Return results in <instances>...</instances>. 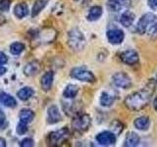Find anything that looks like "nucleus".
<instances>
[{"label":"nucleus","instance_id":"nucleus-1","mask_svg":"<svg viewBox=\"0 0 157 147\" xmlns=\"http://www.w3.org/2000/svg\"><path fill=\"white\" fill-rule=\"evenodd\" d=\"M156 81L150 80L142 89L128 95L124 101L125 106L132 111H140L147 106L155 91Z\"/></svg>","mask_w":157,"mask_h":147},{"label":"nucleus","instance_id":"nucleus-2","mask_svg":"<svg viewBox=\"0 0 157 147\" xmlns=\"http://www.w3.org/2000/svg\"><path fill=\"white\" fill-rule=\"evenodd\" d=\"M68 44L73 50L81 51L86 46V38L82 32L78 28H74L68 33Z\"/></svg>","mask_w":157,"mask_h":147},{"label":"nucleus","instance_id":"nucleus-3","mask_svg":"<svg viewBox=\"0 0 157 147\" xmlns=\"http://www.w3.org/2000/svg\"><path fill=\"white\" fill-rule=\"evenodd\" d=\"M91 125V119L87 114H78L72 121V127L75 131L85 132Z\"/></svg>","mask_w":157,"mask_h":147},{"label":"nucleus","instance_id":"nucleus-4","mask_svg":"<svg viewBox=\"0 0 157 147\" xmlns=\"http://www.w3.org/2000/svg\"><path fill=\"white\" fill-rule=\"evenodd\" d=\"M69 135H70L69 130L67 127H63L61 130L49 134L47 136V143L50 146H59L69 138Z\"/></svg>","mask_w":157,"mask_h":147},{"label":"nucleus","instance_id":"nucleus-5","mask_svg":"<svg viewBox=\"0 0 157 147\" xmlns=\"http://www.w3.org/2000/svg\"><path fill=\"white\" fill-rule=\"evenodd\" d=\"M157 21V16L153 13H145L142 15L139 22L136 24V31L139 34H144L146 32L147 28H148L152 24Z\"/></svg>","mask_w":157,"mask_h":147},{"label":"nucleus","instance_id":"nucleus-6","mask_svg":"<svg viewBox=\"0 0 157 147\" xmlns=\"http://www.w3.org/2000/svg\"><path fill=\"white\" fill-rule=\"evenodd\" d=\"M71 77L76 78L78 81H86V82H94L96 80L95 76L93 75L90 71H88L86 68H82V67L74 68L71 71Z\"/></svg>","mask_w":157,"mask_h":147},{"label":"nucleus","instance_id":"nucleus-7","mask_svg":"<svg viewBox=\"0 0 157 147\" xmlns=\"http://www.w3.org/2000/svg\"><path fill=\"white\" fill-rule=\"evenodd\" d=\"M112 81L115 86L123 88V89H129L132 85L131 77L124 72H118L114 74L112 77Z\"/></svg>","mask_w":157,"mask_h":147},{"label":"nucleus","instance_id":"nucleus-8","mask_svg":"<svg viewBox=\"0 0 157 147\" xmlns=\"http://www.w3.org/2000/svg\"><path fill=\"white\" fill-rule=\"evenodd\" d=\"M121 61L128 66H135L140 61V56L137 52L134 49H129V50L123 51L120 54Z\"/></svg>","mask_w":157,"mask_h":147},{"label":"nucleus","instance_id":"nucleus-9","mask_svg":"<svg viewBox=\"0 0 157 147\" xmlns=\"http://www.w3.org/2000/svg\"><path fill=\"white\" fill-rule=\"evenodd\" d=\"M106 36L108 41H109L113 45H118V44H121L125 39V33L120 28H110L108 29L106 32Z\"/></svg>","mask_w":157,"mask_h":147},{"label":"nucleus","instance_id":"nucleus-10","mask_svg":"<svg viewBox=\"0 0 157 147\" xmlns=\"http://www.w3.org/2000/svg\"><path fill=\"white\" fill-rule=\"evenodd\" d=\"M116 140H117L116 134H114L112 131H109V130L102 131L96 135V141L100 145H103V146L114 145L116 143Z\"/></svg>","mask_w":157,"mask_h":147},{"label":"nucleus","instance_id":"nucleus-11","mask_svg":"<svg viewBox=\"0 0 157 147\" xmlns=\"http://www.w3.org/2000/svg\"><path fill=\"white\" fill-rule=\"evenodd\" d=\"M62 121V116L60 114L58 107L56 105H52L47 110V123L48 124H57Z\"/></svg>","mask_w":157,"mask_h":147},{"label":"nucleus","instance_id":"nucleus-12","mask_svg":"<svg viewBox=\"0 0 157 147\" xmlns=\"http://www.w3.org/2000/svg\"><path fill=\"white\" fill-rule=\"evenodd\" d=\"M140 135L137 134L136 132L130 131L127 134L125 140H124V144L123 145L126 147H136L140 144Z\"/></svg>","mask_w":157,"mask_h":147},{"label":"nucleus","instance_id":"nucleus-13","mask_svg":"<svg viewBox=\"0 0 157 147\" xmlns=\"http://www.w3.org/2000/svg\"><path fill=\"white\" fill-rule=\"evenodd\" d=\"M151 125V121L148 117L142 116V117H139L136 118L134 122V126L136 130H141V131H145L150 127Z\"/></svg>","mask_w":157,"mask_h":147},{"label":"nucleus","instance_id":"nucleus-14","mask_svg":"<svg viewBox=\"0 0 157 147\" xmlns=\"http://www.w3.org/2000/svg\"><path fill=\"white\" fill-rule=\"evenodd\" d=\"M40 71V65L37 61H32L28 63L24 68V74L28 77L36 76Z\"/></svg>","mask_w":157,"mask_h":147},{"label":"nucleus","instance_id":"nucleus-15","mask_svg":"<svg viewBox=\"0 0 157 147\" xmlns=\"http://www.w3.org/2000/svg\"><path fill=\"white\" fill-rule=\"evenodd\" d=\"M136 20V15L132 13V11H129V10H127L124 13L121 15L120 17V23L123 27L125 28H130L131 26H132V24H134Z\"/></svg>","mask_w":157,"mask_h":147},{"label":"nucleus","instance_id":"nucleus-16","mask_svg":"<svg viewBox=\"0 0 157 147\" xmlns=\"http://www.w3.org/2000/svg\"><path fill=\"white\" fill-rule=\"evenodd\" d=\"M53 78H54V73L51 71L46 72L42 76L41 81H40V85H41V88L44 91H48L51 89L52 83H53Z\"/></svg>","mask_w":157,"mask_h":147},{"label":"nucleus","instance_id":"nucleus-17","mask_svg":"<svg viewBox=\"0 0 157 147\" xmlns=\"http://www.w3.org/2000/svg\"><path fill=\"white\" fill-rule=\"evenodd\" d=\"M0 103L5 107H9V108H15L17 106L16 99L13 96L8 94V93L3 91H0Z\"/></svg>","mask_w":157,"mask_h":147},{"label":"nucleus","instance_id":"nucleus-18","mask_svg":"<svg viewBox=\"0 0 157 147\" xmlns=\"http://www.w3.org/2000/svg\"><path fill=\"white\" fill-rule=\"evenodd\" d=\"M29 14V7L26 3L21 2L18 3L16 6L14 7V15L18 19H23Z\"/></svg>","mask_w":157,"mask_h":147},{"label":"nucleus","instance_id":"nucleus-19","mask_svg":"<svg viewBox=\"0 0 157 147\" xmlns=\"http://www.w3.org/2000/svg\"><path fill=\"white\" fill-rule=\"evenodd\" d=\"M102 14H103V10L100 6H92L90 9V11H88L86 18L88 21L94 22V21H97L98 19H100Z\"/></svg>","mask_w":157,"mask_h":147},{"label":"nucleus","instance_id":"nucleus-20","mask_svg":"<svg viewBox=\"0 0 157 147\" xmlns=\"http://www.w3.org/2000/svg\"><path fill=\"white\" fill-rule=\"evenodd\" d=\"M115 96L107 91H103L100 95V105L103 107H111L115 102Z\"/></svg>","mask_w":157,"mask_h":147},{"label":"nucleus","instance_id":"nucleus-21","mask_svg":"<svg viewBox=\"0 0 157 147\" xmlns=\"http://www.w3.org/2000/svg\"><path fill=\"white\" fill-rule=\"evenodd\" d=\"M48 2H49V0H36V2H34L33 9H32V17L33 18L36 17L37 15L46 7Z\"/></svg>","mask_w":157,"mask_h":147},{"label":"nucleus","instance_id":"nucleus-22","mask_svg":"<svg viewBox=\"0 0 157 147\" xmlns=\"http://www.w3.org/2000/svg\"><path fill=\"white\" fill-rule=\"evenodd\" d=\"M34 118V113L31 109H22L20 111L19 114V119L20 122L26 123V124H29Z\"/></svg>","mask_w":157,"mask_h":147},{"label":"nucleus","instance_id":"nucleus-23","mask_svg":"<svg viewBox=\"0 0 157 147\" xmlns=\"http://www.w3.org/2000/svg\"><path fill=\"white\" fill-rule=\"evenodd\" d=\"M78 92V87L76 85H68L63 91V96L67 99H73L75 98Z\"/></svg>","mask_w":157,"mask_h":147},{"label":"nucleus","instance_id":"nucleus-24","mask_svg":"<svg viewBox=\"0 0 157 147\" xmlns=\"http://www.w3.org/2000/svg\"><path fill=\"white\" fill-rule=\"evenodd\" d=\"M33 93H34V91H33V88H31V87H23L17 92V96H18V98L20 100L27 101L33 95Z\"/></svg>","mask_w":157,"mask_h":147},{"label":"nucleus","instance_id":"nucleus-25","mask_svg":"<svg viewBox=\"0 0 157 147\" xmlns=\"http://www.w3.org/2000/svg\"><path fill=\"white\" fill-rule=\"evenodd\" d=\"M110 127H111V131L116 135H119L122 132V130H124V126H123L122 123L118 120L113 121L110 125Z\"/></svg>","mask_w":157,"mask_h":147},{"label":"nucleus","instance_id":"nucleus-26","mask_svg":"<svg viewBox=\"0 0 157 147\" xmlns=\"http://www.w3.org/2000/svg\"><path fill=\"white\" fill-rule=\"evenodd\" d=\"M25 49V45L21 42H15L13 44H11V46H10V52L13 55H19V54H21Z\"/></svg>","mask_w":157,"mask_h":147},{"label":"nucleus","instance_id":"nucleus-27","mask_svg":"<svg viewBox=\"0 0 157 147\" xmlns=\"http://www.w3.org/2000/svg\"><path fill=\"white\" fill-rule=\"evenodd\" d=\"M146 33H147V36H148L149 37H151L152 39L157 38V21L152 24L151 26L147 28Z\"/></svg>","mask_w":157,"mask_h":147},{"label":"nucleus","instance_id":"nucleus-28","mask_svg":"<svg viewBox=\"0 0 157 147\" xmlns=\"http://www.w3.org/2000/svg\"><path fill=\"white\" fill-rule=\"evenodd\" d=\"M16 131H17V134L20 135L25 134L28 131V124L23 123V122H20L17 126V127H16Z\"/></svg>","mask_w":157,"mask_h":147},{"label":"nucleus","instance_id":"nucleus-29","mask_svg":"<svg viewBox=\"0 0 157 147\" xmlns=\"http://www.w3.org/2000/svg\"><path fill=\"white\" fill-rule=\"evenodd\" d=\"M11 6V0H0V11L7 12Z\"/></svg>","mask_w":157,"mask_h":147},{"label":"nucleus","instance_id":"nucleus-30","mask_svg":"<svg viewBox=\"0 0 157 147\" xmlns=\"http://www.w3.org/2000/svg\"><path fill=\"white\" fill-rule=\"evenodd\" d=\"M107 7L112 12H119V11H121L119 6H118V5L116 4V2L114 1V0H108Z\"/></svg>","mask_w":157,"mask_h":147},{"label":"nucleus","instance_id":"nucleus-31","mask_svg":"<svg viewBox=\"0 0 157 147\" xmlns=\"http://www.w3.org/2000/svg\"><path fill=\"white\" fill-rule=\"evenodd\" d=\"M116 2V4L119 6L120 10L124 9V8H128L131 5V0H114Z\"/></svg>","mask_w":157,"mask_h":147},{"label":"nucleus","instance_id":"nucleus-32","mask_svg":"<svg viewBox=\"0 0 157 147\" xmlns=\"http://www.w3.org/2000/svg\"><path fill=\"white\" fill-rule=\"evenodd\" d=\"M34 145V141L32 138H24L21 142H20V146L21 147H33Z\"/></svg>","mask_w":157,"mask_h":147},{"label":"nucleus","instance_id":"nucleus-33","mask_svg":"<svg viewBox=\"0 0 157 147\" xmlns=\"http://www.w3.org/2000/svg\"><path fill=\"white\" fill-rule=\"evenodd\" d=\"M6 126H7L6 117H5V114L2 112V110L0 109V129L3 130Z\"/></svg>","mask_w":157,"mask_h":147},{"label":"nucleus","instance_id":"nucleus-34","mask_svg":"<svg viewBox=\"0 0 157 147\" xmlns=\"http://www.w3.org/2000/svg\"><path fill=\"white\" fill-rule=\"evenodd\" d=\"M147 5L153 11H157V0H147Z\"/></svg>","mask_w":157,"mask_h":147},{"label":"nucleus","instance_id":"nucleus-35","mask_svg":"<svg viewBox=\"0 0 157 147\" xmlns=\"http://www.w3.org/2000/svg\"><path fill=\"white\" fill-rule=\"evenodd\" d=\"M8 62V57L6 56V54L0 51V65H4Z\"/></svg>","mask_w":157,"mask_h":147},{"label":"nucleus","instance_id":"nucleus-36","mask_svg":"<svg viewBox=\"0 0 157 147\" xmlns=\"http://www.w3.org/2000/svg\"><path fill=\"white\" fill-rule=\"evenodd\" d=\"M6 72H7V69H6V68H5V67H2V66H0V77H2Z\"/></svg>","mask_w":157,"mask_h":147},{"label":"nucleus","instance_id":"nucleus-37","mask_svg":"<svg viewBox=\"0 0 157 147\" xmlns=\"http://www.w3.org/2000/svg\"><path fill=\"white\" fill-rule=\"evenodd\" d=\"M6 146V140L2 137H0V147H5Z\"/></svg>","mask_w":157,"mask_h":147},{"label":"nucleus","instance_id":"nucleus-38","mask_svg":"<svg viewBox=\"0 0 157 147\" xmlns=\"http://www.w3.org/2000/svg\"><path fill=\"white\" fill-rule=\"evenodd\" d=\"M153 108H154V110L157 112V95L154 97V99H153Z\"/></svg>","mask_w":157,"mask_h":147},{"label":"nucleus","instance_id":"nucleus-39","mask_svg":"<svg viewBox=\"0 0 157 147\" xmlns=\"http://www.w3.org/2000/svg\"><path fill=\"white\" fill-rule=\"evenodd\" d=\"M156 81V83H157V77H156V81Z\"/></svg>","mask_w":157,"mask_h":147},{"label":"nucleus","instance_id":"nucleus-40","mask_svg":"<svg viewBox=\"0 0 157 147\" xmlns=\"http://www.w3.org/2000/svg\"><path fill=\"white\" fill-rule=\"evenodd\" d=\"M74 1H78V0H74Z\"/></svg>","mask_w":157,"mask_h":147}]
</instances>
